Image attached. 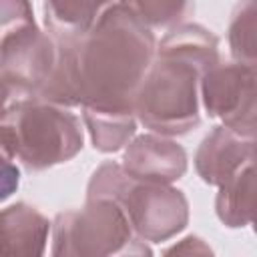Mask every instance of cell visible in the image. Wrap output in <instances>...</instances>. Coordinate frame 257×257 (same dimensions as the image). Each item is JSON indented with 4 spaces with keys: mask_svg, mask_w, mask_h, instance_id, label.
<instances>
[{
    "mask_svg": "<svg viewBox=\"0 0 257 257\" xmlns=\"http://www.w3.org/2000/svg\"><path fill=\"white\" fill-rule=\"evenodd\" d=\"M153 28L122 2L112 4L80 42L82 106L133 108L137 92L157 58Z\"/></svg>",
    "mask_w": 257,
    "mask_h": 257,
    "instance_id": "obj_1",
    "label": "cell"
},
{
    "mask_svg": "<svg viewBox=\"0 0 257 257\" xmlns=\"http://www.w3.org/2000/svg\"><path fill=\"white\" fill-rule=\"evenodd\" d=\"M2 157L26 171H44L74 159L84 145L80 116L40 98L6 104L0 120Z\"/></svg>",
    "mask_w": 257,
    "mask_h": 257,
    "instance_id": "obj_2",
    "label": "cell"
},
{
    "mask_svg": "<svg viewBox=\"0 0 257 257\" xmlns=\"http://www.w3.org/2000/svg\"><path fill=\"white\" fill-rule=\"evenodd\" d=\"M86 199L118 201L137 235L147 243L169 241L189 223V201L183 191L167 183L137 181L122 163H102L88 181Z\"/></svg>",
    "mask_w": 257,
    "mask_h": 257,
    "instance_id": "obj_3",
    "label": "cell"
},
{
    "mask_svg": "<svg viewBox=\"0 0 257 257\" xmlns=\"http://www.w3.org/2000/svg\"><path fill=\"white\" fill-rule=\"evenodd\" d=\"M201 78L193 64L157 54L135 98L139 122L165 137L187 135L201 122Z\"/></svg>",
    "mask_w": 257,
    "mask_h": 257,
    "instance_id": "obj_4",
    "label": "cell"
},
{
    "mask_svg": "<svg viewBox=\"0 0 257 257\" xmlns=\"http://www.w3.org/2000/svg\"><path fill=\"white\" fill-rule=\"evenodd\" d=\"M52 255L106 257L153 253L114 199H86L78 211L58 213L52 221Z\"/></svg>",
    "mask_w": 257,
    "mask_h": 257,
    "instance_id": "obj_5",
    "label": "cell"
},
{
    "mask_svg": "<svg viewBox=\"0 0 257 257\" xmlns=\"http://www.w3.org/2000/svg\"><path fill=\"white\" fill-rule=\"evenodd\" d=\"M0 74L4 106L38 98L58 60V40L36 24L2 32Z\"/></svg>",
    "mask_w": 257,
    "mask_h": 257,
    "instance_id": "obj_6",
    "label": "cell"
},
{
    "mask_svg": "<svg viewBox=\"0 0 257 257\" xmlns=\"http://www.w3.org/2000/svg\"><path fill=\"white\" fill-rule=\"evenodd\" d=\"M124 171L145 183H167L173 185L187 173V153L173 141L159 133L135 135L122 153Z\"/></svg>",
    "mask_w": 257,
    "mask_h": 257,
    "instance_id": "obj_7",
    "label": "cell"
},
{
    "mask_svg": "<svg viewBox=\"0 0 257 257\" xmlns=\"http://www.w3.org/2000/svg\"><path fill=\"white\" fill-rule=\"evenodd\" d=\"M253 137H245L231 126H215L195 153V171L203 183L221 187L253 161Z\"/></svg>",
    "mask_w": 257,
    "mask_h": 257,
    "instance_id": "obj_8",
    "label": "cell"
},
{
    "mask_svg": "<svg viewBox=\"0 0 257 257\" xmlns=\"http://www.w3.org/2000/svg\"><path fill=\"white\" fill-rule=\"evenodd\" d=\"M253 80V64L219 62L201 78V104L211 118L223 124L241 108Z\"/></svg>",
    "mask_w": 257,
    "mask_h": 257,
    "instance_id": "obj_9",
    "label": "cell"
},
{
    "mask_svg": "<svg viewBox=\"0 0 257 257\" xmlns=\"http://www.w3.org/2000/svg\"><path fill=\"white\" fill-rule=\"evenodd\" d=\"M52 223L32 205L14 203L2 211V251L6 255H42Z\"/></svg>",
    "mask_w": 257,
    "mask_h": 257,
    "instance_id": "obj_10",
    "label": "cell"
},
{
    "mask_svg": "<svg viewBox=\"0 0 257 257\" xmlns=\"http://www.w3.org/2000/svg\"><path fill=\"white\" fill-rule=\"evenodd\" d=\"M58 40V60L38 98L60 106H82V76H80V42L82 36L54 34Z\"/></svg>",
    "mask_w": 257,
    "mask_h": 257,
    "instance_id": "obj_11",
    "label": "cell"
},
{
    "mask_svg": "<svg viewBox=\"0 0 257 257\" xmlns=\"http://www.w3.org/2000/svg\"><path fill=\"white\" fill-rule=\"evenodd\" d=\"M157 54L185 60L199 68L203 74L221 62L219 38L205 26L191 22L169 28V32L157 44Z\"/></svg>",
    "mask_w": 257,
    "mask_h": 257,
    "instance_id": "obj_12",
    "label": "cell"
},
{
    "mask_svg": "<svg viewBox=\"0 0 257 257\" xmlns=\"http://www.w3.org/2000/svg\"><path fill=\"white\" fill-rule=\"evenodd\" d=\"M215 213L229 229L257 223V163L245 165L231 181L219 187Z\"/></svg>",
    "mask_w": 257,
    "mask_h": 257,
    "instance_id": "obj_13",
    "label": "cell"
},
{
    "mask_svg": "<svg viewBox=\"0 0 257 257\" xmlns=\"http://www.w3.org/2000/svg\"><path fill=\"white\" fill-rule=\"evenodd\" d=\"M80 108L82 122L96 151L116 153L135 139L139 118L133 108H108L92 104H84Z\"/></svg>",
    "mask_w": 257,
    "mask_h": 257,
    "instance_id": "obj_14",
    "label": "cell"
},
{
    "mask_svg": "<svg viewBox=\"0 0 257 257\" xmlns=\"http://www.w3.org/2000/svg\"><path fill=\"white\" fill-rule=\"evenodd\" d=\"M114 0H44V26L52 34L84 36Z\"/></svg>",
    "mask_w": 257,
    "mask_h": 257,
    "instance_id": "obj_15",
    "label": "cell"
},
{
    "mask_svg": "<svg viewBox=\"0 0 257 257\" xmlns=\"http://www.w3.org/2000/svg\"><path fill=\"white\" fill-rule=\"evenodd\" d=\"M227 40L233 60L245 64L257 62V0H241L233 8Z\"/></svg>",
    "mask_w": 257,
    "mask_h": 257,
    "instance_id": "obj_16",
    "label": "cell"
},
{
    "mask_svg": "<svg viewBox=\"0 0 257 257\" xmlns=\"http://www.w3.org/2000/svg\"><path fill=\"white\" fill-rule=\"evenodd\" d=\"M149 28H175L193 10V0H118Z\"/></svg>",
    "mask_w": 257,
    "mask_h": 257,
    "instance_id": "obj_17",
    "label": "cell"
},
{
    "mask_svg": "<svg viewBox=\"0 0 257 257\" xmlns=\"http://www.w3.org/2000/svg\"><path fill=\"white\" fill-rule=\"evenodd\" d=\"M225 126H231L233 131L245 135V137H257V62L253 64V80L249 86V92L241 104V108L225 122Z\"/></svg>",
    "mask_w": 257,
    "mask_h": 257,
    "instance_id": "obj_18",
    "label": "cell"
},
{
    "mask_svg": "<svg viewBox=\"0 0 257 257\" xmlns=\"http://www.w3.org/2000/svg\"><path fill=\"white\" fill-rule=\"evenodd\" d=\"M0 16H2V32L36 24L32 6L28 0H2Z\"/></svg>",
    "mask_w": 257,
    "mask_h": 257,
    "instance_id": "obj_19",
    "label": "cell"
},
{
    "mask_svg": "<svg viewBox=\"0 0 257 257\" xmlns=\"http://www.w3.org/2000/svg\"><path fill=\"white\" fill-rule=\"evenodd\" d=\"M20 181V171L16 167V161L2 157V199L6 201L16 189Z\"/></svg>",
    "mask_w": 257,
    "mask_h": 257,
    "instance_id": "obj_20",
    "label": "cell"
},
{
    "mask_svg": "<svg viewBox=\"0 0 257 257\" xmlns=\"http://www.w3.org/2000/svg\"><path fill=\"white\" fill-rule=\"evenodd\" d=\"M167 253H211V247L205 245L203 239L189 235V237H185L181 243H177V245H173L171 249H167Z\"/></svg>",
    "mask_w": 257,
    "mask_h": 257,
    "instance_id": "obj_21",
    "label": "cell"
},
{
    "mask_svg": "<svg viewBox=\"0 0 257 257\" xmlns=\"http://www.w3.org/2000/svg\"><path fill=\"white\" fill-rule=\"evenodd\" d=\"M253 161L257 163V137H255V145H253Z\"/></svg>",
    "mask_w": 257,
    "mask_h": 257,
    "instance_id": "obj_22",
    "label": "cell"
},
{
    "mask_svg": "<svg viewBox=\"0 0 257 257\" xmlns=\"http://www.w3.org/2000/svg\"><path fill=\"white\" fill-rule=\"evenodd\" d=\"M253 231H255V233H257V223H255V225H253Z\"/></svg>",
    "mask_w": 257,
    "mask_h": 257,
    "instance_id": "obj_23",
    "label": "cell"
}]
</instances>
